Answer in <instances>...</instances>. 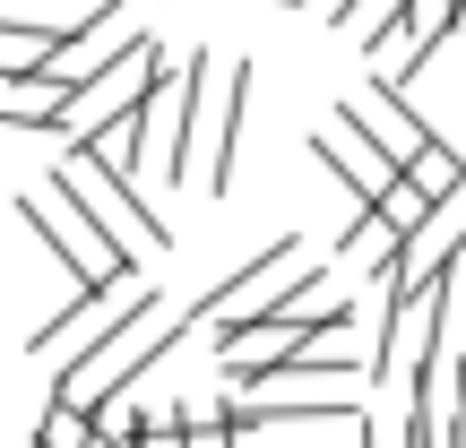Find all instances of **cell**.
Wrapping results in <instances>:
<instances>
[{
	"instance_id": "cell-5",
	"label": "cell",
	"mask_w": 466,
	"mask_h": 448,
	"mask_svg": "<svg viewBox=\"0 0 466 448\" xmlns=\"http://www.w3.org/2000/svg\"><path fill=\"white\" fill-rule=\"evenodd\" d=\"M208 104H217V78H208V52H190V69L165 86V104H156V173H165V182H190Z\"/></svg>"
},
{
	"instance_id": "cell-2",
	"label": "cell",
	"mask_w": 466,
	"mask_h": 448,
	"mask_svg": "<svg viewBox=\"0 0 466 448\" xmlns=\"http://www.w3.org/2000/svg\"><path fill=\"white\" fill-rule=\"evenodd\" d=\"M17 216L35 224V242L52 250V259L69 267V284H78V294H96V284H113V276H130V259H121L113 250V233H104L96 216H86L78 199H69L61 182H35V190H17Z\"/></svg>"
},
{
	"instance_id": "cell-3",
	"label": "cell",
	"mask_w": 466,
	"mask_h": 448,
	"mask_svg": "<svg viewBox=\"0 0 466 448\" xmlns=\"http://www.w3.org/2000/svg\"><path fill=\"white\" fill-rule=\"evenodd\" d=\"M52 182H61L86 216L113 233V250H121L130 267H138V250H165V242H173V224H156V207L138 199V182H121V173L96 164L86 147H61V155H52Z\"/></svg>"
},
{
	"instance_id": "cell-4",
	"label": "cell",
	"mask_w": 466,
	"mask_h": 448,
	"mask_svg": "<svg viewBox=\"0 0 466 448\" xmlns=\"http://www.w3.org/2000/svg\"><path fill=\"white\" fill-rule=\"evenodd\" d=\"M311 155H319V164L337 173V182H346V207H380L389 190L406 182V164H398V155H389L380 138H371L363 121L346 113V104H337V113L319 121V138H311Z\"/></svg>"
},
{
	"instance_id": "cell-9",
	"label": "cell",
	"mask_w": 466,
	"mask_h": 448,
	"mask_svg": "<svg viewBox=\"0 0 466 448\" xmlns=\"http://www.w3.org/2000/svg\"><path fill=\"white\" fill-rule=\"evenodd\" d=\"M35 448H96V414H86V405H69V397H52Z\"/></svg>"
},
{
	"instance_id": "cell-1",
	"label": "cell",
	"mask_w": 466,
	"mask_h": 448,
	"mask_svg": "<svg viewBox=\"0 0 466 448\" xmlns=\"http://www.w3.org/2000/svg\"><path fill=\"white\" fill-rule=\"evenodd\" d=\"M156 311H165V284L130 267V276H113V284H96V294H78L61 319H44V328H35V363L69 353V363H61V380H69V371H86L121 328H138V319H156Z\"/></svg>"
},
{
	"instance_id": "cell-6",
	"label": "cell",
	"mask_w": 466,
	"mask_h": 448,
	"mask_svg": "<svg viewBox=\"0 0 466 448\" xmlns=\"http://www.w3.org/2000/svg\"><path fill=\"white\" fill-rule=\"evenodd\" d=\"M250 78H259V69H250V61H233L225 78H217V104H208V199H217V190L233 182V138H242Z\"/></svg>"
},
{
	"instance_id": "cell-7",
	"label": "cell",
	"mask_w": 466,
	"mask_h": 448,
	"mask_svg": "<svg viewBox=\"0 0 466 448\" xmlns=\"http://www.w3.org/2000/svg\"><path fill=\"white\" fill-rule=\"evenodd\" d=\"M52 61H61V26H44V17H9L0 26V78H44Z\"/></svg>"
},
{
	"instance_id": "cell-8",
	"label": "cell",
	"mask_w": 466,
	"mask_h": 448,
	"mask_svg": "<svg viewBox=\"0 0 466 448\" xmlns=\"http://www.w3.org/2000/svg\"><path fill=\"white\" fill-rule=\"evenodd\" d=\"M398 17H406V0H337L329 26L346 35V44H363V52H380V61H389V35H398Z\"/></svg>"
}]
</instances>
